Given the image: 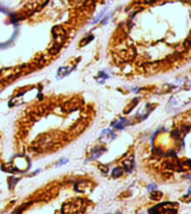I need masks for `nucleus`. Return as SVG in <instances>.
Returning <instances> with one entry per match:
<instances>
[{
    "label": "nucleus",
    "mask_w": 191,
    "mask_h": 214,
    "mask_svg": "<svg viewBox=\"0 0 191 214\" xmlns=\"http://www.w3.org/2000/svg\"><path fill=\"white\" fill-rule=\"evenodd\" d=\"M162 197V193L160 192H153L151 193V198L154 199V200H160Z\"/></svg>",
    "instance_id": "1"
},
{
    "label": "nucleus",
    "mask_w": 191,
    "mask_h": 214,
    "mask_svg": "<svg viewBox=\"0 0 191 214\" xmlns=\"http://www.w3.org/2000/svg\"><path fill=\"white\" fill-rule=\"evenodd\" d=\"M122 173H123L122 169H120V168H115V169L113 170L112 175L115 176V177H116V176H117V177H119V176L122 175Z\"/></svg>",
    "instance_id": "2"
}]
</instances>
